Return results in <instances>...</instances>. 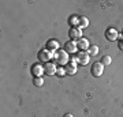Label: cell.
<instances>
[{
	"instance_id": "6da1fadb",
	"label": "cell",
	"mask_w": 123,
	"mask_h": 117,
	"mask_svg": "<svg viewBox=\"0 0 123 117\" xmlns=\"http://www.w3.org/2000/svg\"><path fill=\"white\" fill-rule=\"evenodd\" d=\"M53 60H55V63H57L59 65H62V67H64V65L68 63V53L64 50V49H59L57 52H55V55H53Z\"/></svg>"
},
{
	"instance_id": "7a4b0ae2",
	"label": "cell",
	"mask_w": 123,
	"mask_h": 117,
	"mask_svg": "<svg viewBox=\"0 0 123 117\" xmlns=\"http://www.w3.org/2000/svg\"><path fill=\"white\" fill-rule=\"evenodd\" d=\"M53 55L55 53L51 52V50H48V49H41L38 52V55H37V59H38L41 63H49V60L51 59H53Z\"/></svg>"
},
{
	"instance_id": "3957f363",
	"label": "cell",
	"mask_w": 123,
	"mask_h": 117,
	"mask_svg": "<svg viewBox=\"0 0 123 117\" xmlns=\"http://www.w3.org/2000/svg\"><path fill=\"white\" fill-rule=\"evenodd\" d=\"M90 72L94 78H100L103 72H104V65L101 64L100 61H97V63H93L92 68H90Z\"/></svg>"
},
{
	"instance_id": "277c9868",
	"label": "cell",
	"mask_w": 123,
	"mask_h": 117,
	"mask_svg": "<svg viewBox=\"0 0 123 117\" xmlns=\"http://www.w3.org/2000/svg\"><path fill=\"white\" fill-rule=\"evenodd\" d=\"M77 59H78V64L81 65H86L90 61V56H89L88 52H84V50H81V52L77 53Z\"/></svg>"
},
{
	"instance_id": "5b68a950",
	"label": "cell",
	"mask_w": 123,
	"mask_h": 117,
	"mask_svg": "<svg viewBox=\"0 0 123 117\" xmlns=\"http://www.w3.org/2000/svg\"><path fill=\"white\" fill-rule=\"evenodd\" d=\"M119 37V33L116 29H114V27H110V29H107L105 30V39L107 41H116Z\"/></svg>"
},
{
	"instance_id": "8992f818",
	"label": "cell",
	"mask_w": 123,
	"mask_h": 117,
	"mask_svg": "<svg viewBox=\"0 0 123 117\" xmlns=\"http://www.w3.org/2000/svg\"><path fill=\"white\" fill-rule=\"evenodd\" d=\"M30 71H31V75H33L34 78L43 76V74H45L44 72V65H41V64H33Z\"/></svg>"
},
{
	"instance_id": "52a82bcc",
	"label": "cell",
	"mask_w": 123,
	"mask_h": 117,
	"mask_svg": "<svg viewBox=\"0 0 123 117\" xmlns=\"http://www.w3.org/2000/svg\"><path fill=\"white\" fill-rule=\"evenodd\" d=\"M70 35L71 41H78V39L82 38V30H81V27H73L68 33Z\"/></svg>"
},
{
	"instance_id": "ba28073f",
	"label": "cell",
	"mask_w": 123,
	"mask_h": 117,
	"mask_svg": "<svg viewBox=\"0 0 123 117\" xmlns=\"http://www.w3.org/2000/svg\"><path fill=\"white\" fill-rule=\"evenodd\" d=\"M57 71V65L55 63H45L44 64V72L47 75H55Z\"/></svg>"
},
{
	"instance_id": "9c48e42d",
	"label": "cell",
	"mask_w": 123,
	"mask_h": 117,
	"mask_svg": "<svg viewBox=\"0 0 123 117\" xmlns=\"http://www.w3.org/2000/svg\"><path fill=\"white\" fill-rule=\"evenodd\" d=\"M64 50L67 53H75L78 52V46H77V41H67L64 44Z\"/></svg>"
},
{
	"instance_id": "30bf717a",
	"label": "cell",
	"mask_w": 123,
	"mask_h": 117,
	"mask_svg": "<svg viewBox=\"0 0 123 117\" xmlns=\"http://www.w3.org/2000/svg\"><path fill=\"white\" fill-rule=\"evenodd\" d=\"M64 69H66V74L75 75V74H77V63L73 61V60H70L66 65H64Z\"/></svg>"
},
{
	"instance_id": "8fae6325",
	"label": "cell",
	"mask_w": 123,
	"mask_h": 117,
	"mask_svg": "<svg viewBox=\"0 0 123 117\" xmlns=\"http://www.w3.org/2000/svg\"><path fill=\"white\" fill-rule=\"evenodd\" d=\"M77 46H78L79 50H84V52H86V50L89 49V46H90V42H89L86 38H84V37H82L81 39H78V41H77Z\"/></svg>"
},
{
	"instance_id": "7c38bea8",
	"label": "cell",
	"mask_w": 123,
	"mask_h": 117,
	"mask_svg": "<svg viewBox=\"0 0 123 117\" xmlns=\"http://www.w3.org/2000/svg\"><path fill=\"white\" fill-rule=\"evenodd\" d=\"M47 49L53 53L57 52L59 50V41L57 39H49V41H47Z\"/></svg>"
},
{
	"instance_id": "4fadbf2b",
	"label": "cell",
	"mask_w": 123,
	"mask_h": 117,
	"mask_svg": "<svg viewBox=\"0 0 123 117\" xmlns=\"http://www.w3.org/2000/svg\"><path fill=\"white\" fill-rule=\"evenodd\" d=\"M89 26V19L86 17H79V23H78V27L81 29H85V27Z\"/></svg>"
},
{
	"instance_id": "5bb4252c",
	"label": "cell",
	"mask_w": 123,
	"mask_h": 117,
	"mask_svg": "<svg viewBox=\"0 0 123 117\" xmlns=\"http://www.w3.org/2000/svg\"><path fill=\"white\" fill-rule=\"evenodd\" d=\"M86 52L89 53V56H96L97 53H98V46L97 45H90Z\"/></svg>"
},
{
	"instance_id": "9a60e30c",
	"label": "cell",
	"mask_w": 123,
	"mask_h": 117,
	"mask_svg": "<svg viewBox=\"0 0 123 117\" xmlns=\"http://www.w3.org/2000/svg\"><path fill=\"white\" fill-rule=\"evenodd\" d=\"M100 63L103 65H110L111 63H112V57L111 56H103L101 57V60H100Z\"/></svg>"
},
{
	"instance_id": "2e32d148",
	"label": "cell",
	"mask_w": 123,
	"mask_h": 117,
	"mask_svg": "<svg viewBox=\"0 0 123 117\" xmlns=\"http://www.w3.org/2000/svg\"><path fill=\"white\" fill-rule=\"evenodd\" d=\"M33 84L37 87H41L43 84H44V79H43V76H38V78H34L33 79Z\"/></svg>"
},
{
	"instance_id": "e0dca14e",
	"label": "cell",
	"mask_w": 123,
	"mask_h": 117,
	"mask_svg": "<svg viewBox=\"0 0 123 117\" xmlns=\"http://www.w3.org/2000/svg\"><path fill=\"white\" fill-rule=\"evenodd\" d=\"M56 74L59 75V76H64V75H67L64 67H59V68H57V71H56Z\"/></svg>"
},
{
	"instance_id": "ac0fdd59",
	"label": "cell",
	"mask_w": 123,
	"mask_h": 117,
	"mask_svg": "<svg viewBox=\"0 0 123 117\" xmlns=\"http://www.w3.org/2000/svg\"><path fill=\"white\" fill-rule=\"evenodd\" d=\"M70 23H71V25H78V23H79V18L73 17V18H71V21H70Z\"/></svg>"
},
{
	"instance_id": "d6986e66",
	"label": "cell",
	"mask_w": 123,
	"mask_h": 117,
	"mask_svg": "<svg viewBox=\"0 0 123 117\" xmlns=\"http://www.w3.org/2000/svg\"><path fill=\"white\" fill-rule=\"evenodd\" d=\"M118 48L120 49V50H123V39H122V41H119V42H118Z\"/></svg>"
},
{
	"instance_id": "ffe728a7",
	"label": "cell",
	"mask_w": 123,
	"mask_h": 117,
	"mask_svg": "<svg viewBox=\"0 0 123 117\" xmlns=\"http://www.w3.org/2000/svg\"><path fill=\"white\" fill-rule=\"evenodd\" d=\"M63 117H74V116H73L71 113H66V114H64V116H63Z\"/></svg>"
},
{
	"instance_id": "44dd1931",
	"label": "cell",
	"mask_w": 123,
	"mask_h": 117,
	"mask_svg": "<svg viewBox=\"0 0 123 117\" xmlns=\"http://www.w3.org/2000/svg\"><path fill=\"white\" fill-rule=\"evenodd\" d=\"M120 37H122V38H123V33H122V35H120Z\"/></svg>"
}]
</instances>
